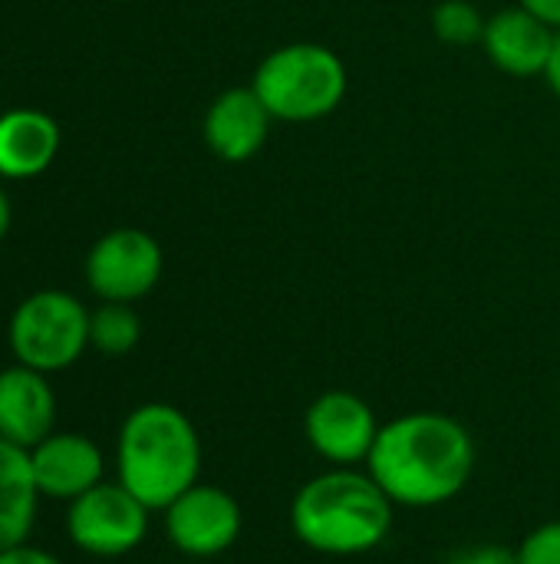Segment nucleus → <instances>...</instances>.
I'll use <instances>...</instances> for the list:
<instances>
[{"instance_id": "1", "label": "nucleus", "mask_w": 560, "mask_h": 564, "mask_svg": "<svg viewBox=\"0 0 560 564\" xmlns=\"http://www.w3.org/2000/svg\"><path fill=\"white\" fill-rule=\"evenodd\" d=\"M366 473L399 509H439L475 473L472 433L436 410H413L380 426Z\"/></svg>"}, {"instance_id": "2", "label": "nucleus", "mask_w": 560, "mask_h": 564, "mask_svg": "<svg viewBox=\"0 0 560 564\" xmlns=\"http://www.w3.org/2000/svg\"><path fill=\"white\" fill-rule=\"evenodd\" d=\"M393 509L396 506L366 469L333 466L294 492L290 532L317 555L356 558L389 539Z\"/></svg>"}, {"instance_id": "3", "label": "nucleus", "mask_w": 560, "mask_h": 564, "mask_svg": "<svg viewBox=\"0 0 560 564\" xmlns=\"http://www.w3.org/2000/svg\"><path fill=\"white\" fill-rule=\"evenodd\" d=\"M116 476L142 506L165 512L201 476L195 423L172 403L135 406L119 426Z\"/></svg>"}, {"instance_id": "4", "label": "nucleus", "mask_w": 560, "mask_h": 564, "mask_svg": "<svg viewBox=\"0 0 560 564\" xmlns=\"http://www.w3.org/2000/svg\"><path fill=\"white\" fill-rule=\"evenodd\" d=\"M254 93L271 119L317 122L347 99V63L323 43H287L271 50L254 69Z\"/></svg>"}, {"instance_id": "5", "label": "nucleus", "mask_w": 560, "mask_h": 564, "mask_svg": "<svg viewBox=\"0 0 560 564\" xmlns=\"http://www.w3.org/2000/svg\"><path fill=\"white\" fill-rule=\"evenodd\" d=\"M7 340L23 367L66 370L89 347V311L66 291H36L13 311Z\"/></svg>"}, {"instance_id": "6", "label": "nucleus", "mask_w": 560, "mask_h": 564, "mask_svg": "<svg viewBox=\"0 0 560 564\" xmlns=\"http://www.w3.org/2000/svg\"><path fill=\"white\" fill-rule=\"evenodd\" d=\"M149 516L152 509L142 506L119 479L99 482L96 489L69 502L66 535L83 555L122 558L145 542Z\"/></svg>"}, {"instance_id": "7", "label": "nucleus", "mask_w": 560, "mask_h": 564, "mask_svg": "<svg viewBox=\"0 0 560 564\" xmlns=\"http://www.w3.org/2000/svg\"><path fill=\"white\" fill-rule=\"evenodd\" d=\"M162 264V248L149 231L116 228L92 245L86 258V284L99 301L135 304L155 291Z\"/></svg>"}, {"instance_id": "8", "label": "nucleus", "mask_w": 560, "mask_h": 564, "mask_svg": "<svg viewBox=\"0 0 560 564\" xmlns=\"http://www.w3.org/2000/svg\"><path fill=\"white\" fill-rule=\"evenodd\" d=\"M162 519H165V535L172 549L188 558L224 555L228 549H234L244 529L241 502L228 489L208 486V482H195L188 492H182L162 512Z\"/></svg>"}, {"instance_id": "9", "label": "nucleus", "mask_w": 560, "mask_h": 564, "mask_svg": "<svg viewBox=\"0 0 560 564\" xmlns=\"http://www.w3.org/2000/svg\"><path fill=\"white\" fill-rule=\"evenodd\" d=\"M380 426L373 406L350 390H327L304 413V436L330 466H366Z\"/></svg>"}, {"instance_id": "10", "label": "nucleus", "mask_w": 560, "mask_h": 564, "mask_svg": "<svg viewBox=\"0 0 560 564\" xmlns=\"http://www.w3.org/2000/svg\"><path fill=\"white\" fill-rule=\"evenodd\" d=\"M33 479L43 499L73 502L106 482V456L83 433H50L30 449Z\"/></svg>"}, {"instance_id": "11", "label": "nucleus", "mask_w": 560, "mask_h": 564, "mask_svg": "<svg viewBox=\"0 0 560 564\" xmlns=\"http://www.w3.org/2000/svg\"><path fill=\"white\" fill-rule=\"evenodd\" d=\"M271 122L274 119L264 109L254 86H231L211 99L201 122V135L215 159L228 165H241L264 149Z\"/></svg>"}, {"instance_id": "12", "label": "nucleus", "mask_w": 560, "mask_h": 564, "mask_svg": "<svg viewBox=\"0 0 560 564\" xmlns=\"http://www.w3.org/2000/svg\"><path fill=\"white\" fill-rule=\"evenodd\" d=\"M558 30L535 17L531 10L508 7L488 17L485 23V56L508 76H545Z\"/></svg>"}, {"instance_id": "13", "label": "nucleus", "mask_w": 560, "mask_h": 564, "mask_svg": "<svg viewBox=\"0 0 560 564\" xmlns=\"http://www.w3.org/2000/svg\"><path fill=\"white\" fill-rule=\"evenodd\" d=\"M56 397L46 373L13 364L0 370V440L33 449L53 433Z\"/></svg>"}, {"instance_id": "14", "label": "nucleus", "mask_w": 560, "mask_h": 564, "mask_svg": "<svg viewBox=\"0 0 560 564\" xmlns=\"http://www.w3.org/2000/svg\"><path fill=\"white\" fill-rule=\"evenodd\" d=\"M59 152V126L40 109H10L0 116V175L33 178Z\"/></svg>"}, {"instance_id": "15", "label": "nucleus", "mask_w": 560, "mask_h": 564, "mask_svg": "<svg viewBox=\"0 0 560 564\" xmlns=\"http://www.w3.org/2000/svg\"><path fill=\"white\" fill-rule=\"evenodd\" d=\"M40 499L30 449L0 440V552L30 542Z\"/></svg>"}, {"instance_id": "16", "label": "nucleus", "mask_w": 560, "mask_h": 564, "mask_svg": "<svg viewBox=\"0 0 560 564\" xmlns=\"http://www.w3.org/2000/svg\"><path fill=\"white\" fill-rule=\"evenodd\" d=\"M142 340V321L132 311V304H112L102 301L89 314V347H96L106 357H125Z\"/></svg>"}, {"instance_id": "17", "label": "nucleus", "mask_w": 560, "mask_h": 564, "mask_svg": "<svg viewBox=\"0 0 560 564\" xmlns=\"http://www.w3.org/2000/svg\"><path fill=\"white\" fill-rule=\"evenodd\" d=\"M432 33L449 46H472L482 43L488 17L472 0H439L432 7Z\"/></svg>"}, {"instance_id": "18", "label": "nucleus", "mask_w": 560, "mask_h": 564, "mask_svg": "<svg viewBox=\"0 0 560 564\" xmlns=\"http://www.w3.org/2000/svg\"><path fill=\"white\" fill-rule=\"evenodd\" d=\"M518 564H560V519L538 525L515 549Z\"/></svg>"}, {"instance_id": "19", "label": "nucleus", "mask_w": 560, "mask_h": 564, "mask_svg": "<svg viewBox=\"0 0 560 564\" xmlns=\"http://www.w3.org/2000/svg\"><path fill=\"white\" fill-rule=\"evenodd\" d=\"M446 564H518L512 549H502V545H479V549H465V552H455Z\"/></svg>"}, {"instance_id": "20", "label": "nucleus", "mask_w": 560, "mask_h": 564, "mask_svg": "<svg viewBox=\"0 0 560 564\" xmlns=\"http://www.w3.org/2000/svg\"><path fill=\"white\" fill-rule=\"evenodd\" d=\"M0 564H63V562H59L53 552H43V549H36V545L23 542V545H13V549L0 552Z\"/></svg>"}, {"instance_id": "21", "label": "nucleus", "mask_w": 560, "mask_h": 564, "mask_svg": "<svg viewBox=\"0 0 560 564\" xmlns=\"http://www.w3.org/2000/svg\"><path fill=\"white\" fill-rule=\"evenodd\" d=\"M525 10H531L535 17H541L545 23H551L554 30H560V0H518Z\"/></svg>"}, {"instance_id": "22", "label": "nucleus", "mask_w": 560, "mask_h": 564, "mask_svg": "<svg viewBox=\"0 0 560 564\" xmlns=\"http://www.w3.org/2000/svg\"><path fill=\"white\" fill-rule=\"evenodd\" d=\"M545 79H548L551 93L560 99V30H558V36H554V50H551V59H548Z\"/></svg>"}, {"instance_id": "23", "label": "nucleus", "mask_w": 560, "mask_h": 564, "mask_svg": "<svg viewBox=\"0 0 560 564\" xmlns=\"http://www.w3.org/2000/svg\"><path fill=\"white\" fill-rule=\"evenodd\" d=\"M7 231H10V202H7V195L0 188V241L7 238Z\"/></svg>"}]
</instances>
